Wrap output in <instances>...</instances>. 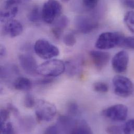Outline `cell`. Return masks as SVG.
<instances>
[{"mask_svg": "<svg viewBox=\"0 0 134 134\" xmlns=\"http://www.w3.org/2000/svg\"><path fill=\"white\" fill-rule=\"evenodd\" d=\"M124 36L118 32H104L98 38L95 46L99 50H109L121 47Z\"/></svg>", "mask_w": 134, "mask_h": 134, "instance_id": "cell-1", "label": "cell"}, {"mask_svg": "<svg viewBox=\"0 0 134 134\" xmlns=\"http://www.w3.org/2000/svg\"><path fill=\"white\" fill-rule=\"evenodd\" d=\"M66 69V65L62 61L57 59L48 60L38 66L37 74L48 77H57Z\"/></svg>", "mask_w": 134, "mask_h": 134, "instance_id": "cell-2", "label": "cell"}, {"mask_svg": "<svg viewBox=\"0 0 134 134\" xmlns=\"http://www.w3.org/2000/svg\"><path fill=\"white\" fill-rule=\"evenodd\" d=\"M35 112L37 120L40 122H50L57 113L56 107L52 103L43 100H39L35 105Z\"/></svg>", "mask_w": 134, "mask_h": 134, "instance_id": "cell-3", "label": "cell"}, {"mask_svg": "<svg viewBox=\"0 0 134 134\" xmlns=\"http://www.w3.org/2000/svg\"><path fill=\"white\" fill-rule=\"evenodd\" d=\"M62 12V6L58 0H48L43 5L41 10L42 18L47 24H52Z\"/></svg>", "mask_w": 134, "mask_h": 134, "instance_id": "cell-4", "label": "cell"}, {"mask_svg": "<svg viewBox=\"0 0 134 134\" xmlns=\"http://www.w3.org/2000/svg\"><path fill=\"white\" fill-rule=\"evenodd\" d=\"M113 85L114 93L120 97L127 98L134 93V83L124 76H115L113 79Z\"/></svg>", "mask_w": 134, "mask_h": 134, "instance_id": "cell-5", "label": "cell"}, {"mask_svg": "<svg viewBox=\"0 0 134 134\" xmlns=\"http://www.w3.org/2000/svg\"><path fill=\"white\" fill-rule=\"evenodd\" d=\"M34 50L40 58L45 60L57 57L60 54L58 48L45 39L38 40L35 44Z\"/></svg>", "mask_w": 134, "mask_h": 134, "instance_id": "cell-6", "label": "cell"}, {"mask_svg": "<svg viewBox=\"0 0 134 134\" xmlns=\"http://www.w3.org/2000/svg\"><path fill=\"white\" fill-rule=\"evenodd\" d=\"M129 109L127 106L122 104L112 105L102 112L103 116L115 122L124 121L128 116Z\"/></svg>", "mask_w": 134, "mask_h": 134, "instance_id": "cell-7", "label": "cell"}, {"mask_svg": "<svg viewBox=\"0 0 134 134\" xmlns=\"http://www.w3.org/2000/svg\"><path fill=\"white\" fill-rule=\"evenodd\" d=\"M75 25L78 32L83 34H87L97 29L98 23L97 20L90 17L79 16L76 18Z\"/></svg>", "mask_w": 134, "mask_h": 134, "instance_id": "cell-8", "label": "cell"}, {"mask_svg": "<svg viewBox=\"0 0 134 134\" xmlns=\"http://www.w3.org/2000/svg\"><path fill=\"white\" fill-rule=\"evenodd\" d=\"M130 60L128 52L121 51L117 53L112 60V66L113 70L117 73L124 72L127 69Z\"/></svg>", "mask_w": 134, "mask_h": 134, "instance_id": "cell-9", "label": "cell"}, {"mask_svg": "<svg viewBox=\"0 0 134 134\" xmlns=\"http://www.w3.org/2000/svg\"><path fill=\"white\" fill-rule=\"evenodd\" d=\"M89 55L93 64L99 70L105 67L110 59V54L102 51H91L89 53Z\"/></svg>", "mask_w": 134, "mask_h": 134, "instance_id": "cell-10", "label": "cell"}, {"mask_svg": "<svg viewBox=\"0 0 134 134\" xmlns=\"http://www.w3.org/2000/svg\"><path fill=\"white\" fill-rule=\"evenodd\" d=\"M19 61L21 67L28 74H37L38 65L35 59L30 54H23L19 56Z\"/></svg>", "mask_w": 134, "mask_h": 134, "instance_id": "cell-11", "label": "cell"}, {"mask_svg": "<svg viewBox=\"0 0 134 134\" xmlns=\"http://www.w3.org/2000/svg\"><path fill=\"white\" fill-rule=\"evenodd\" d=\"M23 31V26L18 20H10L6 23L3 27V33L11 38H15L20 35Z\"/></svg>", "mask_w": 134, "mask_h": 134, "instance_id": "cell-12", "label": "cell"}, {"mask_svg": "<svg viewBox=\"0 0 134 134\" xmlns=\"http://www.w3.org/2000/svg\"><path fill=\"white\" fill-rule=\"evenodd\" d=\"M68 18L65 15L60 16L55 20L51 30L55 38L59 39L61 38L64 30L68 26Z\"/></svg>", "mask_w": 134, "mask_h": 134, "instance_id": "cell-13", "label": "cell"}, {"mask_svg": "<svg viewBox=\"0 0 134 134\" xmlns=\"http://www.w3.org/2000/svg\"><path fill=\"white\" fill-rule=\"evenodd\" d=\"M92 132L88 123L84 120L76 119L71 134H90Z\"/></svg>", "mask_w": 134, "mask_h": 134, "instance_id": "cell-14", "label": "cell"}, {"mask_svg": "<svg viewBox=\"0 0 134 134\" xmlns=\"http://www.w3.org/2000/svg\"><path fill=\"white\" fill-rule=\"evenodd\" d=\"M82 61L80 59H74L68 61L66 65L67 73L70 76H75L79 73L82 69Z\"/></svg>", "mask_w": 134, "mask_h": 134, "instance_id": "cell-15", "label": "cell"}, {"mask_svg": "<svg viewBox=\"0 0 134 134\" xmlns=\"http://www.w3.org/2000/svg\"><path fill=\"white\" fill-rule=\"evenodd\" d=\"M15 89L20 91H29L32 88V82L30 79L24 77H18L13 83Z\"/></svg>", "mask_w": 134, "mask_h": 134, "instance_id": "cell-16", "label": "cell"}, {"mask_svg": "<svg viewBox=\"0 0 134 134\" xmlns=\"http://www.w3.org/2000/svg\"><path fill=\"white\" fill-rule=\"evenodd\" d=\"M18 12V8L17 6L9 8H3L1 11L0 19L2 23H6L13 19Z\"/></svg>", "mask_w": 134, "mask_h": 134, "instance_id": "cell-17", "label": "cell"}, {"mask_svg": "<svg viewBox=\"0 0 134 134\" xmlns=\"http://www.w3.org/2000/svg\"><path fill=\"white\" fill-rule=\"evenodd\" d=\"M124 22L129 30L134 34V11L130 10L125 14Z\"/></svg>", "mask_w": 134, "mask_h": 134, "instance_id": "cell-18", "label": "cell"}, {"mask_svg": "<svg viewBox=\"0 0 134 134\" xmlns=\"http://www.w3.org/2000/svg\"><path fill=\"white\" fill-rule=\"evenodd\" d=\"M41 17L42 18L41 12L40 13L39 7L37 6H34L28 15V18L29 21L35 23L39 21Z\"/></svg>", "mask_w": 134, "mask_h": 134, "instance_id": "cell-19", "label": "cell"}, {"mask_svg": "<svg viewBox=\"0 0 134 134\" xmlns=\"http://www.w3.org/2000/svg\"><path fill=\"white\" fill-rule=\"evenodd\" d=\"M67 112L68 115L76 116L79 112V107L75 102H70L67 104Z\"/></svg>", "mask_w": 134, "mask_h": 134, "instance_id": "cell-20", "label": "cell"}, {"mask_svg": "<svg viewBox=\"0 0 134 134\" xmlns=\"http://www.w3.org/2000/svg\"><path fill=\"white\" fill-rule=\"evenodd\" d=\"M93 87L94 90L99 93H106L109 90V87L108 85L102 81H99L94 83L93 85Z\"/></svg>", "mask_w": 134, "mask_h": 134, "instance_id": "cell-21", "label": "cell"}, {"mask_svg": "<svg viewBox=\"0 0 134 134\" xmlns=\"http://www.w3.org/2000/svg\"><path fill=\"white\" fill-rule=\"evenodd\" d=\"M63 42L67 47H72L76 43V39L74 34L67 33L64 35L63 38Z\"/></svg>", "mask_w": 134, "mask_h": 134, "instance_id": "cell-22", "label": "cell"}, {"mask_svg": "<svg viewBox=\"0 0 134 134\" xmlns=\"http://www.w3.org/2000/svg\"><path fill=\"white\" fill-rule=\"evenodd\" d=\"M121 47L134 50V37H124Z\"/></svg>", "mask_w": 134, "mask_h": 134, "instance_id": "cell-23", "label": "cell"}, {"mask_svg": "<svg viewBox=\"0 0 134 134\" xmlns=\"http://www.w3.org/2000/svg\"><path fill=\"white\" fill-rule=\"evenodd\" d=\"M1 133L2 134H13L14 131L12 123L8 121L1 123Z\"/></svg>", "mask_w": 134, "mask_h": 134, "instance_id": "cell-24", "label": "cell"}, {"mask_svg": "<svg viewBox=\"0 0 134 134\" xmlns=\"http://www.w3.org/2000/svg\"><path fill=\"white\" fill-rule=\"evenodd\" d=\"M123 132L124 134H134V119L127 121L123 127Z\"/></svg>", "mask_w": 134, "mask_h": 134, "instance_id": "cell-25", "label": "cell"}, {"mask_svg": "<svg viewBox=\"0 0 134 134\" xmlns=\"http://www.w3.org/2000/svg\"><path fill=\"white\" fill-rule=\"evenodd\" d=\"M36 102L35 101L34 97L29 93L26 95L24 99V105L26 108L28 109L32 108L35 107Z\"/></svg>", "mask_w": 134, "mask_h": 134, "instance_id": "cell-26", "label": "cell"}, {"mask_svg": "<svg viewBox=\"0 0 134 134\" xmlns=\"http://www.w3.org/2000/svg\"><path fill=\"white\" fill-rule=\"evenodd\" d=\"M99 0H82L84 6L90 9L94 8L98 5Z\"/></svg>", "mask_w": 134, "mask_h": 134, "instance_id": "cell-27", "label": "cell"}, {"mask_svg": "<svg viewBox=\"0 0 134 134\" xmlns=\"http://www.w3.org/2000/svg\"><path fill=\"white\" fill-rule=\"evenodd\" d=\"M9 111L8 109H2L1 110V123L8 121L9 116Z\"/></svg>", "mask_w": 134, "mask_h": 134, "instance_id": "cell-28", "label": "cell"}, {"mask_svg": "<svg viewBox=\"0 0 134 134\" xmlns=\"http://www.w3.org/2000/svg\"><path fill=\"white\" fill-rule=\"evenodd\" d=\"M45 133L46 134H59L61 133L58 125L57 124V125H52L49 127L48 128H47L46 130Z\"/></svg>", "mask_w": 134, "mask_h": 134, "instance_id": "cell-29", "label": "cell"}, {"mask_svg": "<svg viewBox=\"0 0 134 134\" xmlns=\"http://www.w3.org/2000/svg\"><path fill=\"white\" fill-rule=\"evenodd\" d=\"M107 132L110 134H120L121 133V129L116 126H111L108 127Z\"/></svg>", "mask_w": 134, "mask_h": 134, "instance_id": "cell-30", "label": "cell"}, {"mask_svg": "<svg viewBox=\"0 0 134 134\" xmlns=\"http://www.w3.org/2000/svg\"><path fill=\"white\" fill-rule=\"evenodd\" d=\"M16 0H6L4 4V8H9L17 5Z\"/></svg>", "mask_w": 134, "mask_h": 134, "instance_id": "cell-31", "label": "cell"}, {"mask_svg": "<svg viewBox=\"0 0 134 134\" xmlns=\"http://www.w3.org/2000/svg\"><path fill=\"white\" fill-rule=\"evenodd\" d=\"M124 5L127 7L134 9V0H122Z\"/></svg>", "mask_w": 134, "mask_h": 134, "instance_id": "cell-32", "label": "cell"}, {"mask_svg": "<svg viewBox=\"0 0 134 134\" xmlns=\"http://www.w3.org/2000/svg\"><path fill=\"white\" fill-rule=\"evenodd\" d=\"M7 109H8V110L10 112H13L15 115H17L19 113L18 111V110L17 109V108H16L14 105H13L12 104H8V106H7Z\"/></svg>", "mask_w": 134, "mask_h": 134, "instance_id": "cell-33", "label": "cell"}, {"mask_svg": "<svg viewBox=\"0 0 134 134\" xmlns=\"http://www.w3.org/2000/svg\"><path fill=\"white\" fill-rule=\"evenodd\" d=\"M53 79H43L42 80H40L38 81V84H40V85H46L48 83H50L53 81Z\"/></svg>", "mask_w": 134, "mask_h": 134, "instance_id": "cell-34", "label": "cell"}, {"mask_svg": "<svg viewBox=\"0 0 134 134\" xmlns=\"http://www.w3.org/2000/svg\"><path fill=\"white\" fill-rule=\"evenodd\" d=\"M7 53V51H6V49L5 48V47L2 44L1 45V51H0V55H1V57H4V56L6 55Z\"/></svg>", "mask_w": 134, "mask_h": 134, "instance_id": "cell-35", "label": "cell"}, {"mask_svg": "<svg viewBox=\"0 0 134 134\" xmlns=\"http://www.w3.org/2000/svg\"><path fill=\"white\" fill-rule=\"evenodd\" d=\"M17 2V4H21V3H23L25 2H27V1H28L29 0H16Z\"/></svg>", "mask_w": 134, "mask_h": 134, "instance_id": "cell-36", "label": "cell"}, {"mask_svg": "<svg viewBox=\"0 0 134 134\" xmlns=\"http://www.w3.org/2000/svg\"><path fill=\"white\" fill-rule=\"evenodd\" d=\"M61 1H62L63 2H68L69 1H70V0H61Z\"/></svg>", "mask_w": 134, "mask_h": 134, "instance_id": "cell-37", "label": "cell"}]
</instances>
